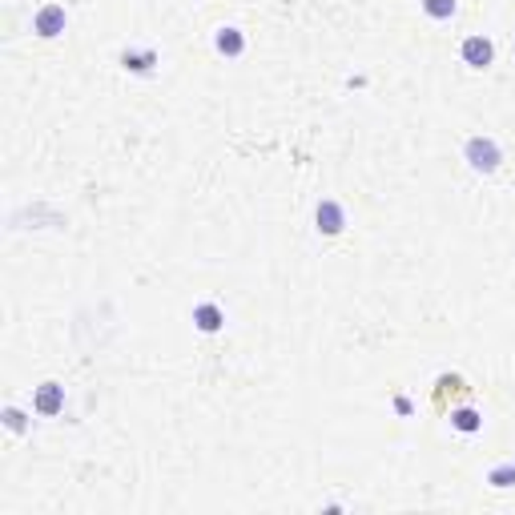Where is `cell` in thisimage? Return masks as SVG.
Segmentation results:
<instances>
[{"label": "cell", "mask_w": 515, "mask_h": 515, "mask_svg": "<svg viewBox=\"0 0 515 515\" xmlns=\"http://www.w3.org/2000/svg\"><path fill=\"white\" fill-rule=\"evenodd\" d=\"M318 230H327V234H338V230H342V210H338L334 202H322V206H318Z\"/></svg>", "instance_id": "obj_4"}, {"label": "cell", "mask_w": 515, "mask_h": 515, "mask_svg": "<svg viewBox=\"0 0 515 515\" xmlns=\"http://www.w3.org/2000/svg\"><path fill=\"white\" fill-rule=\"evenodd\" d=\"M422 8H427L435 21H447V17L455 12V0H422Z\"/></svg>", "instance_id": "obj_8"}, {"label": "cell", "mask_w": 515, "mask_h": 515, "mask_svg": "<svg viewBox=\"0 0 515 515\" xmlns=\"http://www.w3.org/2000/svg\"><path fill=\"white\" fill-rule=\"evenodd\" d=\"M492 57H495V48H492L487 37H467V41H463V61H467L471 69H487Z\"/></svg>", "instance_id": "obj_2"}, {"label": "cell", "mask_w": 515, "mask_h": 515, "mask_svg": "<svg viewBox=\"0 0 515 515\" xmlns=\"http://www.w3.org/2000/svg\"><path fill=\"white\" fill-rule=\"evenodd\" d=\"M193 322L202 330H217L222 327V310H217V306H197V310H193Z\"/></svg>", "instance_id": "obj_6"}, {"label": "cell", "mask_w": 515, "mask_h": 515, "mask_svg": "<svg viewBox=\"0 0 515 515\" xmlns=\"http://www.w3.org/2000/svg\"><path fill=\"white\" fill-rule=\"evenodd\" d=\"M37 411H41V415H57V411H61V387H57V382H45V387H41Z\"/></svg>", "instance_id": "obj_5"}, {"label": "cell", "mask_w": 515, "mask_h": 515, "mask_svg": "<svg viewBox=\"0 0 515 515\" xmlns=\"http://www.w3.org/2000/svg\"><path fill=\"white\" fill-rule=\"evenodd\" d=\"M467 162L471 169H479V173H495V165H499V145L492 137H471L467 141Z\"/></svg>", "instance_id": "obj_1"}, {"label": "cell", "mask_w": 515, "mask_h": 515, "mask_svg": "<svg viewBox=\"0 0 515 515\" xmlns=\"http://www.w3.org/2000/svg\"><path fill=\"white\" fill-rule=\"evenodd\" d=\"M61 28H65V8H57V4H48L45 12L37 17V32H41V37H57Z\"/></svg>", "instance_id": "obj_3"}, {"label": "cell", "mask_w": 515, "mask_h": 515, "mask_svg": "<svg viewBox=\"0 0 515 515\" xmlns=\"http://www.w3.org/2000/svg\"><path fill=\"white\" fill-rule=\"evenodd\" d=\"M451 419H455L459 431H479V415H475V411H455Z\"/></svg>", "instance_id": "obj_9"}, {"label": "cell", "mask_w": 515, "mask_h": 515, "mask_svg": "<svg viewBox=\"0 0 515 515\" xmlns=\"http://www.w3.org/2000/svg\"><path fill=\"white\" fill-rule=\"evenodd\" d=\"M492 483H495V487H512V483H515V463H512V467H495Z\"/></svg>", "instance_id": "obj_10"}, {"label": "cell", "mask_w": 515, "mask_h": 515, "mask_svg": "<svg viewBox=\"0 0 515 515\" xmlns=\"http://www.w3.org/2000/svg\"><path fill=\"white\" fill-rule=\"evenodd\" d=\"M217 48L230 52V57H237V52H242V32H237V28H222V32H217Z\"/></svg>", "instance_id": "obj_7"}]
</instances>
